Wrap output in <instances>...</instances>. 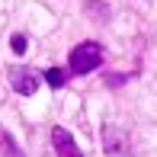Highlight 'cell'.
<instances>
[{"label":"cell","instance_id":"obj_8","mask_svg":"<svg viewBox=\"0 0 157 157\" xmlns=\"http://www.w3.org/2000/svg\"><path fill=\"white\" fill-rule=\"evenodd\" d=\"M10 48H13V52H16V55H26V35H13V39H10Z\"/></svg>","mask_w":157,"mask_h":157},{"label":"cell","instance_id":"obj_5","mask_svg":"<svg viewBox=\"0 0 157 157\" xmlns=\"http://www.w3.org/2000/svg\"><path fill=\"white\" fill-rule=\"evenodd\" d=\"M45 80H48V87L61 90V87H64V80H67V74H64L61 67H48V71H45Z\"/></svg>","mask_w":157,"mask_h":157},{"label":"cell","instance_id":"obj_4","mask_svg":"<svg viewBox=\"0 0 157 157\" xmlns=\"http://www.w3.org/2000/svg\"><path fill=\"white\" fill-rule=\"evenodd\" d=\"M103 138H106V154L109 157H125V135L119 132L116 125H106Z\"/></svg>","mask_w":157,"mask_h":157},{"label":"cell","instance_id":"obj_6","mask_svg":"<svg viewBox=\"0 0 157 157\" xmlns=\"http://www.w3.org/2000/svg\"><path fill=\"white\" fill-rule=\"evenodd\" d=\"M83 10H87V16H96L99 23L106 19V3H99V0H87V3H83Z\"/></svg>","mask_w":157,"mask_h":157},{"label":"cell","instance_id":"obj_3","mask_svg":"<svg viewBox=\"0 0 157 157\" xmlns=\"http://www.w3.org/2000/svg\"><path fill=\"white\" fill-rule=\"evenodd\" d=\"M10 83H13V90H16V93L32 96L35 90H39V74H35L32 67H16V71L10 74Z\"/></svg>","mask_w":157,"mask_h":157},{"label":"cell","instance_id":"obj_9","mask_svg":"<svg viewBox=\"0 0 157 157\" xmlns=\"http://www.w3.org/2000/svg\"><path fill=\"white\" fill-rule=\"evenodd\" d=\"M106 83L116 87V83H125V77H122V74H109V77H106Z\"/></svg>","mask_w":157,"mask_h":157},{"label":"cell","instance_id":"obj_7","mask_svg":"<svg viewBox=\"0 0 157 157\" xmlns=\"http://www.w3.org/2000/svg\"><path fill=\"white\" fill-rule=\"evenodd\" d=\"M0 147H3L6 157H23V151H19V147H13V144H10V135H3V132H0Z\"/></svg>","mask_w":157,"mask_h":157},{"label":"cell","instance_id":"obj_1","mask_svg":"<svg viewBox=\"0 0 157 157\" xmlns=\"http://www.w3.org/2000/svg\"><path fill=\"white\" fill-rule=\"evenodd\" d=\"M71 74H90V71H96L99 64H103V48L96 45V42H80V45L71 52Z\"/></svg>","mask_w":157,"mask_h":157},{"label":"cell","instance_id":"obj_2","mask_svg":"<svg viewBox=\"0 0 157 157\" xmlns=\"http://www.w3.org/2000/svg\"><path fill=\"white\" fill-rule=\"evenodd\" d=\"M52 144H55V151H58V157H83L80 147H77V141H74V135H71L64 125L52 128Z\"/></svg>","mask_w":157,"mask_h":157}]
</instances>
